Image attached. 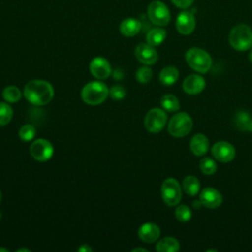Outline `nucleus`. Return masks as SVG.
Instances as JSON below:
<instances>
[{
  "instance_id": "obj_1",
  "label": "nucleus",
  "mask_w": 252,
  "mask_h": 252,
  "mask_svg": "<svg viewBox=\"0 0 252 252\" xmlns=\"http://www.w3.org/2000/svg\"><path fill=\"white\" fill-rule=\"evenodd\" d=\"M26 99L33 105L41 106L49 103L54 95V90L50 83L43 80H32L24 89Z\"/></svg>"
},
{
  "instance_id": "obj_2",
  "label": "nucleus",
  "mask_w": 252,
  "mask_h": 252,
  "mask_svg": "<svg viewBox=\"0 0 252 252\" xmlns=\"http://www.w3.org/2000/svg\"><path fill=\"white\" fill-rule=\"evenodd\" d=\"M108 94L109 90L107 86L99 81L88 83L81 92L82 99L89 105H98L102 103Z\"/></svg>"
},
{
  "instance_id": "obj_3",
  "label": "nucleus",
  "mask_w": 252,
  "mask_h": 252,
  "mask_svg": "<svg viewBox=\"0 0 252 252\" xmlns=\"http://www.w3.org/2000/svg\"><path fill=\"white\" fill-rule=\"evenodd\" d=\"M231 47L237 51H245L252 47V30L245 24L233 27L228 35Z\"/></svg>"
},
{
  "instance_id": "obj_4",
  "label": "nucleus",
  "mask_w": 252,
  "mask_h": 252,
  "mask_svg": "<svg viewBox=\"0 0 252 252\" xmlns=\"http://www.w3.org/2000/svg\"><path fill=\"white\" fill-rule=\"evenodd\" d=\"M185 59L187 64L195 71L205 74L212 67V58L204 49L193 47L186 51Z\"/></svg>"
},
{
  "instance_id": "obj_5",
  "label": "nucleus",
  "mask_w": 252,
  "mask_h": 252,
  "mask_svg": "<svg viewBox=\"0 0 252 252\" xmlns=\"http://www.w3.org/2000/svg\"><path fill=\"white\" fill-rule=\"evenodd\" d=\"M193 127V121L186 112H179L175 114L168 123V132L171 136L181 138L188 135Z\"/></svg>"
},
{
  "instance_id": "obj_6",
  "label": "nucleus",
  "mask_w": 252,
  "mask_h": 252,
  "mask_svg": "<svg viewBox=\"0 0 252 252\" xmlns=\"http://www.w3.org/2000/svg\"><path fill=\"white\" fill-rule=\"evenodd\" d=\"M161 197L167 206L173 207L179 204L182 198V191L179 182L175 178L169 177L162 182Z\"/></svg>"
},
{
  "instance_id": "obj_7",
  "label": "nucleus",
  "mask_w": 252,
  "mask_h": 252,
  "mask_svg": "<svg viewBox=\"0 0 252 252\" xmlns=\"http://www.w3.org/2000/svg\"><path fill=\"white\" fill-rule=\"evenodd\" d=\"M148 16L153 24L160 27L166 26L170 21V12L167 6L158 0L150 3L148 7Z\"/></svg>"
},
{
  "instance_id": "obj_8",
  "label": "nucleus",
  "mask_w": 252,
  "mask_h": 252,
  "mask_svg": "<svg viewBox=\"0 0 252 252\" xmlns=\"http://www.w3.org/2000/svg\"><path fill=\"white\" fill-rule=\"evenodd\" d=\"M167 115L160 108H152L145 116L144 124L146 129L151 133H158L166 124Z\"/></svg>"
},
{
  "instance_id": "obj_9",
  "label": "nucleus",
  "mask_w": 252,
  "mask_h": 252,
  "mask_svg": "<svg viewBox=\"0 0 252 252\" xmlns=\"http://www.w3.org/2000/svg\"><path fill=\"white\" fill-rule=\"evenodd\" d=\"M30 153L35 160L47 161L53 156V146L45 139H37L32 143Z\"/></svg>"
},
{
  "instance_id": "obj_10",
  "label": "nucleus",
  "mask_w": 252,
  "mask_h": 252,
  "mask_svg": "<svg viewBox=\"0 0 252 252\" xmlns=\"http://www.w3.org/2000/svg\"><path fill=\"white\" fill-rule=\"evenodd\" d=\"M212 154L217 160L220 162H229L235 158V149L228 142L219 141L214 144Z\"/></svg>"
},
{
  "instance_id": "obj_11",
  "label": "nucleus",
  "mask_w": 252,
  "mask_h": 252,
  "mask_svg": "<svg viewBox=\"0 0 252 252\" xmlns=\"http://www.w3.org/2000/svg\"><path fill=\"white\" fill-rule=\"evenodd\" d=\"M176 30L180 34L189 35L196 27V19L192 12L184 10L180 12L175 21Z\"/></svg>"
},
{
  "instance_id": "obj_12",
  "label": "nucleus",
  "mask_w": 252,
  "mask_h": 252,
  "mask_svg": "<svg viewBox=\"0 0 252 252\" xmlns=\"http://www.w3.org/2000/svg\"><path fill=\"white\" fill-rule=\"evenodd\" d=\"M200 203L202 206L209 209H216L222 203L221 194L213 187H206L200 194Z\"/></svg>"
},
{
  "instance_id": "obj_13",
  "label": "nucleus",
  "mask_w": 252,
  "mask_h": 252,
  "mask_svg": "<svg viewBox=\"0 0 252 252\" xmlns=\"http://www.w3.org/2000/svg\"><path fill=\"white\" fill-rule=\"evenodd\" d=\"M91 74L99 80L108 78L111 74V67L109 62L103 57H95L90 62Z\"/></svg>"
},
{
  "instance_id": "obj_14",
  "label": "nucleus",
  "mask_w": 252,
  "mask_h": 252,
  "mask_svg": "<svg viewBox=\"0 0 252 252\" xmlns=\"http://www.w3.org/2000/svg\"><path fill=\"white\" fill-rule=\"evenodd\" d=\"M136 58L145 65H153L158 61V55L154 46L148 43H140L135 49Z\"/></svg>"
},
{
  "instance_id": "obj_15",
  "label": "nucleus",
  "mask_w": 252,
  "mask_h": 252,
  "mask_svg": "<svg viewBox=\"0 0 252 252\" xmlns=\"http://www.w3.org/2000/svg\"><path fill=\"white\" fill-rule=\"evenodd\" d=\"M183 90L188 94H200L206 87V82L203 77L192 74L187 76L182 84Z\"/></svg>"
},
{
  "instance_id": "obj_16",
  "label": "nucleus",
  "mask_w": 252,
  "mask_h": 252,
  "mask_svg": "<svg viewBox=\"0 0 252 252\" xmlns=\"http://www.w3.org/2000/svg\"><path fill=\"white\" fill-rule=\"evenodd\" d=\"M160 235L159 227L152 222H146L142 224L138 229L139 238L146 243H153L158 240Z\"/></svg>"
},
{
  "instance_id": "obj_17",
  "label": "nucleus",
  "mask_w": 252,
  "mask_h": 252,
  "mask_svg": "<svg viewBox=\"0 0 252 252\" xmlns=\"http://www.w3.org/2000/svg\"><path fill=\"white\" fill-rule=\"evenodd\" d=\"M190 150L195 156L205 155L209 150L208 138L201 133L194 135L190 141Z\"/></svg>"
},
{
  "instance_id": "obj_18",
  "label": "nucleus",
  "mask_w": 252,
  "mask_h": 252,
  "mask_svg": "<svg viewBox=\"0 0 252 252\" xmlns=\"http://www.w3.org/2000/svg\"><path fill=\"white\" fill-rule=\"evenodd\" d=\"M141 28H142V25L140 21L134 18H127L123 20L119 26L120 32L127 37L136 35L141 31Z\"/></svg>"
},
{
  "instance_id": "obj_19",
  "label": "nucleus",
  "mask_w": 252,
  "mask_h": 252,
  "mask_svg": "<svg viewBox=\"0 0 252 252\" xmlns=\"http://www.w3.org/2000/svg\"><path fill=\"white\" fill-rule=\"evenodd\" d=\"M179 77V72L174 66L164 67L159 73V81L164 86L173 85Z\"/></svg>"
},
{
  "instance_id": "obj_20",
  "label": "nucleus",
  "mask_w": 252,
  "mask_h": 252,
  "mask_svg": "<svg viewBox=\"0 0 252 252\" xmlns=\"http://www.w3.org/2000/svg\"><path fill=\"white\" fill-rule=\"evenodd\" d=\"M179 248L180 245L178 240L171 236L161 238L156 246V249L158 252H177Z\"/></svg>"
},
{
  "instance_id": "obj_21",
  "label": "nucleus",
  "mask_w": 252,
  "mask_h": 252,
  "mask_svg": "<svg viewBox=\"0 0 252 252\" xmlns=\"http://www.w3.org/2000/svg\"><path fill=\"white\" fill-rule=\"evenodd\" d=\"M166 37L165 30L161 28H154L150 30L146 35L147 43L152 46H158L163 42Z\"/></svg>"
},
{
  "instance_id": "obj_22",
  "label": "nucleus",
  "mask_w": 252,
  "mask_h": 252,
  "mask_svg": "<svg viewBox=\"0 0 252 252\" xmlns=\"http://www.w3.org/2000/svg\"><path fill=\"white\" fill-rule=\"evenodd\" d=\"M182 188L187 195L195 196L200 190V182L197 177L189 175L183 179Z\"/></svg>"
},
{
  "instance_id": "obj_23",
  "label": "nucleus",
  "mask_w": 252,
  "mask_h": 252,
  "mask_svg": "<svg viewBox=\"0 0 252 252\" xmlns=\"http://www.w3.org/2000/svg\"><path fill=\"white\" fill-rule=\"evenodd\" d=\"M160 104L164 110H167L169 112H175L180 108L177 97L171 94H166L162 95L160 98Z\"/></svg>"
},
{
  "instance_id": "obj_24",
  "label": "nucleus",
  "mask_w": 252,
  "mask_h": 252,
  "mask_svg": "<svg viewBox=\"0 0 252 252\" xmlns=\"http://www.w3.org/2000/svg\"><path fill=\"white\" fill-rule=\"evenodd\" d=\"M2 96L7 102L15 103L21 98L22 94H21V91L18 87H16V86H7L2 92Z\"/></svg>"
},
{
  "instance_id": "obj_25",
  "label": "nucleus",
  "mask_w": 252,
  "mask_h": 252,
  "mask_svg": "<svg viewBox=\"0 0 252 252\" xmlns=\"http://www.w3.org/2000/svg\"><path fill=\"white\" fill-rule=\"evenodd\" d=\"M13 117L12 107L5 102H0V126L7 125Z\"/></svg>"
},
{
  "instance_id": "obj_26",
  "label": "nucleus",
  "mask_w": 252,
  "mask_h": 252,
  "mask_svg": "<svg viewBox=\"0 0 252 252\" xmlns=\"http://www.w3.org/2000/svg\"><path fill=\"white\" fill-rule=\"evenodd\" d=\"M36 130L32 124H25L19 130V137L23 142H30L35 136Z\"/></svg>"
},
{
  "instance_id": "obj_27",
  "label": "nucleus",
  "mask_w": 252,
  "mask_h": 252,
  "mask_svg": "<svg viewBox=\"0 0 252 252\" xmlns=\"http://www.w3.org/2000/svg\"><path fill=\"white\" fill-rule=\"evenodd\" d=\"M201 171L206 175H213L217 171V163L210 158H203L199 163Z\"/></svg>"
},
{
  "instance_id": "obj_28",
  "label": "nucleus",
  "mask_w": 252,
  "mask_h": 252,
  "mask_svg": "<svg viewBox=\"0 0 252 252\" xmlns=\"http://www.w3.org/2000/svg\"><path fill=\"white\" fill-rule=\"evenodd\" d=\"M250 120L249 114L246 111H238L235 116V127L240 131L248 130Z\"/></svg>"
},
{
  "instance_id": "obj_29",
  "label": "nucleus",
  "mask_w": 252,
  "mask_h": 252,
  "mask_svg": "<svg viewBox=\"0 0 252 252\" xmlns=\"http://www.w3.org/2000/svg\"><path fill=\"white\" fill-rule=\"evenodd\" d=\"M175 217L181 222L189 221L192 218V212L186 205H179L175 210Z\"/></svg>"
},
{
  "instance_id": "obj_30",
  "label": "nucleus",
  "mask_w": 252,
  "mask_h": 252,
  "mask_svg": "<svg viewBox=\"0 0 252 252\" xmlns=\"http://www.w3.org/2000/svg\"><path fill=\"white\" fill-rule=\"evenodd\" d=\"M153 77V72L150 67L143 66L139 68L136 72V80L142 84H146L151 81Z\"/></svg>"
},
{
  "instance_id": "obj_31",
  "label": "nucleus",
  "mask_w": 252,
  "mask_h": 252,
  "mask_svg": "<svg viewBox=\"0 0 252 252\" xmlns=\"http://www.w3.org/2000/svg\"><path fill=\"white\" fill-rule=\"evenodd\" d=\"M109 95L112 99H116V100H119V99H122L125 97L126 95V91L125 89L122 87V86H119V85H116V86H113L110 90H109Z\"/></svg>"
},
{
  "instance_id": "obj_32",
  "label": "nucleus",
  "mask_w": 252,
  "mask_h": 252,
  "mask_svg": "<svg viewBox=\"0 0 252 252\" xmlns=\"http://www.w3.org/2000/svg\"><path fill=\"white\" fill-rule=\"evenodd\" d=\"M195 0H171V2L180 9H186L190 7Z\"/></svg>"
},
{
  "instance_id": "obj_33",
  "label": "nucleus",
  "mask_w": 252,
  "mask_h": 252,
  "mask_svg": "<svg viewBox=\"0 0 252 252\" xmlns=\"http://www.w3.org/2000/svg\"><path fill=\"white\" fill-rule=\"evenodd\" d=\"M78 250H79L80 252H81V251H83V252H89V251H92V248H91V246H89L88 244H84V245H82Z\"/></svg>"
},
{
  "instance_id": "obj_34",
  "label": "nucleus",
  "mask_w": 252,
  "mask_h": 252,
  "mask_svg": "<svg viewBox=\"0 0 252 252\" xmlns=\"http://www.w3.org/2000/svg\"><path fill=\"white\" fill-rule=\"evenodd\" d=\"M132 251H133V252H136V251H143V252H148V250H147V249H145V248H134Z\"/></svg>"
},
{
  "instance_id": "obj_35",
  "label": "nucleus",
  "mask_w": 252,
  "mask_h": 252,
  "mask_svg": "<svg viewBox=\"0 0 252 252\" xmlns=\"http://www.w3.org/2000/svg\"><path fill=\"white\" fill-rule=\"evenodd\" d=\"M22 251H26V252H30L31 250L30 249H27V248H20L17 250V252H22Z\"/></svg>"
},
{
  "instance_id": "obj_36",
  "label": "nucleus",
  "mask_w": 252,
  "mask_h": 252,
  "mask_svg": "<svg viewBox=\"0 0 252 252\" xmlns=\"http://www.w3.org/2000/svg\"><path fill=\"white\" fill-rule=\"evenodd\" d=\"M248 131L252 132V119L250 120V123H249V126H248Z\"/></svg>"
},
{
  "instance_id": "obj_37",
  "label": "nucleus",
  "mask_w": 252,
  "mask_h": 252,
  "mask_svg": "<svg viewBox=\"0 0 252 252\" xmlns=\"http://www.w3.org/2000/svg\"><path fill=\"white\" fill-rule=\"evenodd\" d=\"M249 60L252 63V48L250 49V52H249Z\"/></svg>"
},
{
  "instance_id": "obj_38",
  "label": "nucleus",
  "mask_w": 252,
  "mask_h": 252,
  "mask_svg": "<svg viewBox=\"0 0 252 252\" xmlns=\"http://www.w3.org/2000/svg\"><path fill=\"white\" fill-rule=\"evenodd\" d=\"M0 251H2V252H8L9 250L8 249H6V248H3V247H0Z\"/></svg>"
},
{
  "instance_id": "obj_39",
  "label": "nucleus",
  "mask_w": 252,
  "mask_h": 252,
  "mask_svg": "<svg viewBox=\"0 0 252 252\" xmlns=\"http://www.w3.org/2000/svg\"><path fill=\"white\" fill-rule=\"evenodd\" d=\"M1 199H2V194H1V192H0V202H1Z\"/></svg>"
},
{
  "instance_id": "obj_40",
  "label": "nucleus",
  "mask_w": 252,
  "mask_h": 252,
  "mask_svg": "<svg viewBox=\"0 0 252 252\" xmlns=\"http://www.w3.org/2000/svg\"><path fill=\"white\" fill-rule=\"evenodd\" d=\"M1 218H2V216H1V213H0V220H1Z\"/></svg>"
}]
</instances>
